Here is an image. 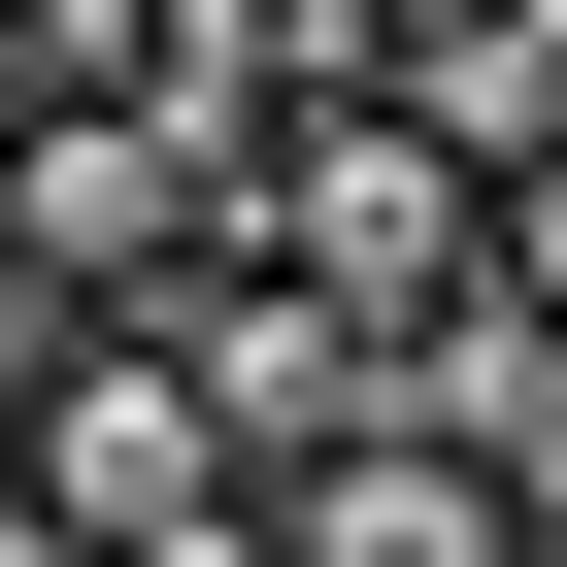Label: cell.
Segmentation results:
<instances>
[{
    "label": "cell",
    "mask_w": 567,
    "mask_h": 567,
    "mask_svg": "<svg viewBox=\"0 0 567 567\" xmlns=\"http://www.w3.org/2000/svg\"><path fill=\"white\" fill-rule=\"evenodd\" d=\"M34 501L68 567H267V434H234V368H200V301H68L34 334Z\"/></svg>",
    "instance_id": "cell-1"
},
{
    "label": "cell",
    "mask_w": 567,
    "mask_h": 567,
    "mask_svg": "<svg viewBox=\"0 0 567 567\" xmlns=\"http://www.w3.org/2000/svg\"><path fill=\"white\" fill-rule=\"evenodd\" d=\"M234 134L200 101H34V134H0V267H34V334L68 301H200V267H234Z\"/></svg>",
    "instance_id": "cell-2"
},
{
    "label": "cell",
    "mask_w": 567,
    "mask_h": 567,
    "mask_svg": "<svg viewBox=\"0 0 567 567\" xmlns=\"http://www.w3.org/2000/svg\"><path fill=\"white\" fill-rule=\"evenodd\" d=\"M267 234H301L368 334H434L467 267H501V134H434V101L368 68V101H301V134H267Z\"/></svg>",
    "instance_id": "cell-3"
},
{
    "label": "cell",
    "mask_w": 567,
    "mask_h": 567,
    "mask_svg": "<svg viewBox=\"0 0 567 567\" xmlns=\"http://www.w3.org/2000/svg\"><path fill=\"white\" fill-rule=\"evenodd\" d=\"M501 267H534V301H567V134H534V167H501Z\"/></svg>",
    "instance_id": "cell-4"
}]
</instances>
